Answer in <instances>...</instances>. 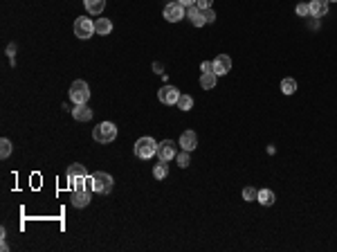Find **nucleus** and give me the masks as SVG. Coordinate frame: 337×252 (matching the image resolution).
<instances>
[{
    "label": "nucleus",
    "instance_id": "39448f33",
    "mask_svg": "<svg viewBox=\"0 0 337 252\" xmlns=\"http://www.w3.org/2000/svg\"><path fill=\"white\" fill-rule=\"evenodd\" d=\"M94 34V20L93 18H76L75 20V36L76 39H90Z\"/></svg>",
    "mask_w": 337,
    "mask_h": 252
},
{
    "label": "nucleus",
    "instance_id": "7c9ffc66",
    "mask_svg": "<svg viewBox=\"0 0 337 252\" xmlns=\"http://www.w3.org/2000/svg\"><path fill=\"white\" fill-rule=\"evenodd\" d=\"M153 70H155V72H160V75H162L164 65H162V63H157V61H155V63H153Z\"/></svg>",
    "mask_w": 337,
    "mask_h": 252
},
{
    "label": "nucleus",
    "instance_id": "2eb2a0df",
    "mask_svg": "<svg viewBox=\"0 0 337 252\" xmlns=\"http://www.w3.org/2000/svg\"><path fill=\"white\" fill-rule=\"evenodd\" d=\"M83 5H86V12H88V14H93V16H99V14L104 12L106 0H83Z\"/></svg>",
    "mask_w": 337,
    "mask_h": 252
},
{
    "label": "nucleus",
    "instance_id": "9d476101",
    "mask_svg": "<svg viewBox=\"0 0 337 252\" xmlns=\"http://www.w3.org/2000/svg\"><path fill=\"white\" fill-rule=\"evenodd\" d=\"M178 144L182 147V151H189V153H191L193 149L198 147V135L193 133V131H185V133L180 135V142H178Z\"/></svg>",
    "mask_w": 337,
    "mask_h": 252
},
{
    "label": "nucleus",
    "instance_id": "2f4dec72",
    "mask_svg": "<svg viewBox=\"0 0 337 252\" xmlns=\"http://www.w3.org/2000/svg\"><path fill=\"white\" fill-rule=\"evenodd\" d=\"M180 2H182V5H185V7H191V5H196V0H180Z\"/></svg>",
    "mask_w": 337,
    "mask_h": 252
},
{
    "label": "nucleus",
    "instance_id": "0eeeda50",
    "mask_svg": "<svg viewBox=\"0 0 337 252\" xmlns=\"http://www.w3.org/2000/svg\"><path fill=\"white\" fill-rule=\"evenodd\" d=\"M157 97H160L162 104L175 106V104H178V99H180V90L175 88V86H162V88L157 90Z\"/></svg>",
    "mask_w": 337,
    "mask_h": 252
},
{
    "label": "nucleus",
    "instance_id": "4be33fe9",
    "mask_svg": "<svg viewBox=\"0 0 337 252\" xmlns=\"http://www.w3.org/2000/svg\"><path fill=\"white\" fill-rule=\"evenodd\" d=\"M295 90H297L295 79H283V81H281V93L283 95H295Z\"/></svg>",
    "mask_w": 337,
    "mask_h": 252
},
{
    "label": "nucleus",
    "instance_id": "ddd939ff",
    "mask_svg": "<svg viewBox=\"0 0 337 252\" xmlns=\"http://www.w3.org/2000/svg\"><path fill=\"white\" fill-rule=\"evenodd\" d=\"M72 205L79 207V210L90 205V189H76V192H72Z\"/></svg>",
    "mask_w": 337,
    "mask_h": 252
},
{
    "label": "nucleus",
    "instance_id": "cd10ccee",
    "mask_svg": "<svg viewBox=\"0 0 337 252\" xmlns=\"http://www.w3.org/2000/svg\"><path fill=\"white\" fill-rule=\"evenodd\" d=\"M196 7L205 12V9H209V7H211V0H196Z\"/></svg>",
    "mask_w": 337,
    "mask_h": 252
},
{
    "label": "nucleus",
    "instance_id": "a211bd4d",
    "mask_svg": "<svg viewBox=\"0 0 337 252\" xmlns=\"http://www.w3.org/2000/svg\"><path fill=\"white\" fill-rule=\"evenodd\" d=\"M81 176H88V169L83 164H72V167H68V185H70L75 178H81Z\"/></svg>",
    "mask_w": 337,
    "mask_h": 252
},
{
    "label": "nucleus",
    "instance_id": "20e7f679",
    "mask_svg": "<svg viewBox=\"0 0 337 252\" xmlns=\"http://www.w3.org/2000/svg\"><path fill=\"white\" fill-rule=\"evenodd\" d=\"M112 185H115V180H112L111 174H106V171H97V174H93V189H94V192L111 194Z\"/></svg>",
    "mask_w": 337,
    "mask_h": 252
},
{
    "label": "nucleus",
    "instance_id": "412c9836",
    "mask_svg": "<svg viewBox=\"0 0 337 252\" xmlns=\"http://www.w3.org/2000/svg\"><path fill=\"white\" fill-rule=\"evenodd\" d=\"M178 108H180V111H191L193 108V97L191 95H180V99H178Z\"/></svg>",
    "mask_w": 337,
    "mask_h": 252
},
{
    "label": "nucleus",
    "instance_id": "b1692460",
    "mask_svg": "<svg viewBox=\"0 0 337 252\" xmlns=\"http://www.w3.org/2000/svg\"><path fill=\"white\" fill-rule=\"evenodd\" d=\"M175 160H178V167H182V169H187L189 167V162H191V158H189V151H182L175 155Z\"/></svg>",
    "mask_w": 337,
    "mask_h": 252
},
{
    "label": "nucleus",
    "instance_id": "5701e85b",
    "mask_svg": "<svg viewBox=\"0 0 337 252\" xmlns=\"http://www.w3.org/2000/svg\"><path fill=\"white\" fill-rule=\"evenodd\" d=\"M12 155V142L7 140V137H2L0 140V158L5 160V158H9Z\"/></svg>",
    "mask_w": 337,
    "mask_h": 252
},
{
    "label": "nucleus",
    "instance_id": "f257e3e1",
    "mask_svg": "<svg viewBox=\"0 0 337 252\" xmlns=\"http://www.w3.org/2000/svg\"><path fill=\"white\" fill-rule=\"evenodd\" d=\"M93 137H94V142H99V144H111V142L117 137V126L112 122H101L99 126H94Z\"/></svg>",
    "mask_w": 337,
    "mask_h": 252
},
{
    "label": "nucleus",
    "instance_id": "423d86ee",
    "mask_svg": "<svg viewBox=\"0 0 337 252\" xmlns=\"http://www.w3.org/2000/svg\"><path fill=\"white\" fill-rule=\"evenodd\" d=\"M185 16H187V9H185V5H182L180 0L168 2V5L164 7V18H167L168 23H178V20H182Z\"/></svg>",
    "mask_w": 337,
    "mask_h": 252
},
{
    "label": "nucleus",
    "instance_id": "bb28decb",
    "mask_svg": "<svg viewBox=\"0 0 337 252\" xmlns=\"http://www.w3.org/2000/svg\"><path fill=\"white\" fill-rule=\"evenodd\" d=\"M205 18H207V23H214V20H216V12H214V9H211V7H209V9H205Z\"/></svg>",
    "mask_w": 337,
    "mask_h": 252
},
{
    "label": "nucleus",
    "instance_id": "aec40b11",
    "mask_svg": "<svg viewBox=\"0 0 337 252\" xmlns=\"http://www.w3.org/2000/svg\"><path fill=\"white\" fill-rule=\"evenodd\" d=\"M153 176H155L157 180H164V178L168 176V164L164 162V160H160V162L153 167Z\"/></svg>",
    "mask_w": 337,
    "mask_h": 252
},
{
    "label": "nucleus",
    "instance_id": "c756f323",
    "mask_svg": "<svg viewBox=\"0 0 337 252\" xmlns=\"http://www.w3.org/2000/svg\"><path fill=\"white\" fill-rule=\"evenodd\" d=\"M7 54H9V59H12V63H14V54H16V45H14V43L7 47Z\"/></svg>",
    "mask_w": 337,
    "mask_h": 252
},
{
    "label": "nucleus",
    "instance_id": "f8f14e48",
    "mask_svg": "<svg viewBox=\"0 0 337 252\" xmlns=\"http://www.w3.org/2000/svg\"><path fill=\"white\" fill-rule=\"evenodd\" d=\"M72 117H75L76 122H90V119H93V108H88V104H75Z\"/></svg>",
    "mask_w": 337,
    "mask_h": 252
},
{
    "label": "nucleus",
    "instance_id": "9b49d317",
    "mask_svg": "<svg viewBox=\"0 0 337 252\" xmlns=\"http://www.w3.org/2000/svg\"><path fill=\"white\" fill-rule=\"evenodd\" d=\"M187 18H189V20H191V25H193V27H203V25L207 23V18H205L203 9H198L196 5L187 7Z\"/></svg>",
    "mask_w": 337,
    "mask_h": 252
},
{
    "label": "nucleus",
    "instance_id": "f3484780",
    "mask_svg": "<svg viewBox=\"0 0 337 252\" xmlns=\"http://www.w3.org/2000/svg\"><path fill=\"white\" fill-rule=\"evenodd\" d=\"M216 81H218V75H216V72H203V77H200V86H203L205 90H214Z\"/></svg>",
    "mask_w": 337,
    "mask_h": 252
},
{
    "label": "nucleus",
    "instance_id": "7ed1b4c3",
    "mask_svg": "<svg viewBox=\"0 0 337 252\" xmlns=\"http://www.w3.org/2000/svg\"><path fill=\"white\" fill-rule=\"evenodd\" d=\"M70 99H72V104H88V99H90V88H88V83L83 79H76L70 86Z\"/></svg>",
    "mask_w": 337,
    "mask_h": 252
},
{
    "label": "nucleus",
    "instance_id": "c85d7f7f",
    "mask_svg": "<svg viewBox=\"0 0 337 252\" xmlns=\"http://www.w3.org/2000/svg\"><path fill=\"white\" fill-rule=\"evenodd\" d=\"M203 72H214V63H209V61H203Z\"/></svg>",
    "mask_w": 337,
    "mask_h": 252
},
{
    "label": "nucleus",
    "instance_id": "f03ea898",
    "mask_svg": "<svg viewBox=\"0 0 337 252\" xmlns=\"http://www.w3.org/2000/svg\"><path fill=\"white\" fill-rule=\"evenodd\" d=\"M157 153V142L153 137H140L135 142V155L142 160H149Z\"/></svg>",
    "mask_w": 337,
    "mask_h": 252
},
{
    "label": "nucleus",
    "instance_id": "393cba45",
    "mask_svg": "<svg viewBox=\"0 0 337 252\" xmlns=\"http://www.w3.org/2000/svg\"><path fill=\"white\" fill-rule=\"evenodd\" d=\"M243 198L247 200V203L256 200V198H259V189H254V187H245V189H243Z\"/></svg>",
    "mask_w": 337,
    "mask_h": 252
},
{
    "label": "nucleus",
    "instance_id": "473e14b6",
    "mask_svg": "<svg viewBox=\"0 0 337 252\" xmlns=\"http://www.w3.org/2000/svg\"><path fill=\"white\" fill-rule=\"evenodd\" d=\"M328 2H337V0H328Z\"/></svg>",
    "mask_w": 337,
    "mask_h": 252
},
{
    "label": "nucleus",
    "instance_id": "dca6fc26",
    "mask_svg": "<svg viewBox=\"0 0 337 252\" xmlns=\"http://www.w3.org/2000/svg\"><path fill=\"white\" fill-rule=\"evenodd\" d=\"M111 32H112V23L108 18H97L94 20V34L106 36V34H111Z\"/></svg>",
    "mask_w": 337,
    "mask_h": 252
},
{
    "label": "nucleus",
    "instance_id": "6ab92c4d",
    "mask_svg": "<svg viewBox=\"0 0 337 252\" xmlns=\"http://www.w3.org/2000/svg\"><path fill=\"white\" fill-rule=\"evenodd\" d=\"M259 203H261V205H265V207H270V205H274V192L272 189H261V192H259Z\"/></svg>",
    "mask_w": 337,
    "mask_h": 252
},
{
    "label": "nucleus",
    "instance_id": "1a4fd4ad",
    "mask_svg": "<svg viewBox=\"0 0 337 252\" xmlns=\"http://www.w3.org/2000/svg\"><path fill=\"white\" fill-rule=\"evenodd\" d=\"M229 70H232V59L227 54H218L214 59V72L218 77H223V75H229Z\"/></svg>",
    "mask_w": 337,
    "mask_h": 252
},
{
    "label": "nucleus",
    "instance_id": "4468645a",
    "mask_svg": "<svg viewBox=\"0 0 337 252\" xmlns=\"http://www.w3.org/2000/svg\"><path fill=\"white\" fill-rule=\"evenodd\" d=\"M310 16L313 18H324L328 14V0H310Z\"/></svg>",
    "mask_w": 337,
    "mask_h": 252
},
{
    "label": "nucleus",
    "instance_id": "6e6552de",
    "mask_svg": "<svg viewBox=\"0 0 337 252\" xmlns=\"http://www.w3.org/2000/svg\"><path fill=\"white\" fill-rule=\"evenodd\" d=\"M157 158L164 162H171L175 158V142L173 140H164L157 144Z\"/></svg>",
    "mask_w": 337,
    "mask_h": 252
},
{
    "label": "nucleus",
    "instance_id": "a878e982",
    "mask_svg": "<svg viewBox=\"0 0 337 252\" xmlns=\"http://www.w3.org/2000/svg\"><path fill=\"white\" fill-rule=\"evenodd\" d=\"M295 12H297V16H301V18L303 16H310V5H308V2H299Z\"/></svg>",
    "mask_w": 337,
    "mask_h": 252
}]
</instances>
